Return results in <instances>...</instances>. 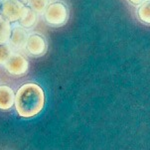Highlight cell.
I'll use <instances>...</instances> for the list:
<instances>
[{"label": "cell", "instance_id": "obj_9", "mask_svg": "<svg viewBox=\"0 0 150 150\" xmlns=\"http://www.w3.org/2000/svg\"><path fill=\"white\" fill-rule=\"evenodd\" d=\"M38 19V14L34 10H32L30 7L27 8L26 13L24 14V16L20 19V21L18 22V24L20 26H22L25 29H30L33 26H35Z\"/></svg>", "mask_w": 150, "mask_h": 150}, {"label": "cell", "instance_id": "obj_10", "mask_svg": "<svg viewBox=\"0 0 150 150\" xmlns=\"http://www.w3.org/2000/svg\"><path fill=\"white\" fill-rule=\"evenodd\" d=\"M137 16L141 22L150 25V0H146L138 7Z\"/></svg>", "mask_w": 150, "mask_h": 150}, {"label": "cell", "instance_id": "obj_15", "mask_svg": "<svg viewBox=\"0 0 150 150\" xmlns=\"http://www.w3.org/2000/svg\"><path fill=\"white\" fill-rule=\"evenodd\" d=\"M2 1H4V0H0V2H2Z\"/></svg>", "mask_w": 150, "mask_h": 150}, {"label": "cell", "instance_id": "obj_1", "mask_svg": "<svg viewBox=\"0 0 150 150\" xmlns=\"http://www.w3.org/2000/svg\"><path fill=\"white\" fill-rule=\"evenodd\" d=\"M14 105L19 116L23 118L34 117L44 108V91L37 83H24L16 91Z\"/></svg>", "mask_w": 150, "mask_h": 150}, {"label": "cell", "instance_id": "obj_13", "mask_svg": "<svg viewBox=\"0 0 150 150\" xmlns=\"http://www.w3.org/2000/svg\"><path fill=\"white\" fill-rule=\"evenodd\" d=\"M128 1L133 5H141L143 2H145L146 0H128Z\"/></svg>", "mask_w": 150, "mask_h": 150}, {"label": "cell", "instance_id": "obj_5", "mask_svg": "<svg viewBox=\"0 0 150 150\" xmlns=\"http://www.w3.org/2000/svg\"><path fill=\"white\" fill-rule=\"evenodd\" d=\"M25 50L29 56L33 58L43 57L48 51V44L46 39L39 34H32L28 37Z\"/></svg>", "mask_w": 150, "mask_h": 150}, {"label": "cell", "instance_id": "obj_11", "mask_svg": "<svg viewBox=\"0 0 150 150\" xmlns=\"http://www.w3.org/2000/svg\"><path fill=\"white\" fill-rule=\"evenodd\" d=\"M26 5L37 14H44L49 6V0H27Z\"/></svg>", "mask_w": 150, "mask_h": 150}, {"label": "cell", "instance_id": "obj_7", "mask_svg": "<svg viewBox=\"0 0 150 150\" xmlns=\"http://www.w3.org/2000/svg\"><path fill=\"white\" fill-rule=\"evenodd\" d=\"M14 91L6 85L0 86V109L9 110L15 105Z\"/></svg>", "mask_w": 150, "mask_h": 150}, {"label": "cell", "instance_id": "obj_8", "mask_svg": "<svg viewBox=\"0 0 150 150\" xmlns=\"http://www.w3.org/2000/svg\"><path fill=\"white\" fill-rule=\"evenodd\" d=\"M12 23L6 20L0 14V45L8 44L11 35Z\"/></svg>", "mask_w": 150, "mask_h": 150}, {"label": "cell", "instance_id": "obj_6", "mask_svg": "<svg viewBox=\"0 0 150 150\" xmlns=\"http://www.w3.org/2000/svg\"><path fill=\"white\" fill-rule=\"evenodd\" d=\"M28 34L25 28L20 26L18 23H13L11 28V35L8 44L11 46L12 49L22 50L26 48L28 41Z\"/></svg>", "mask_w": 150, "mask_h": 150}, {"label": "cell", "instance_id": "obj_14", "mask_svg": "<svg viewBox=\"0 0 150 150\" xmlns=\"http://www.w3.org/2000/svg\"><path fill=\"white\" fill-rule=\"evenodd\" d=\"M0 14H1V2H0Z\"/></svg>", "mask_w": 150, "mask_h": 150}, {"label": "cell", "instance_id": "obj_12", "mask_svg": "<svg viewBox=\"0 0 150 150\" xmlns=\"http://www.w3.org/2000/svg\"><path fill=\"white\" fill-rule=\"evenodd\" d=\"M13 49L9 44L0 45V65H5L13 54Z\"/></svg>", "mask_w": 150, "mask_h": 150}, {"label": "cell", "instance_id": "obj_2", "mask_svg": "<svg viewBox=\"0 0 150 150\" xmlns=\"http://www.w3.org/2000/svg\"><path fill=\"white\" fill-rule=\"evenodd\" d=\"M43 15L48 25L52 27H61L68 22L69 10L63 2L56 1L49 4Z\"/></svg>", "mask_w": 150, "mask_h": 150}, {"label": "cell", "instance_id": "obj_3", "mask_svg": "<svg viewBox=\"0 0 150 150\" xmlns=\"http://www.w3.org/2000/svg\"><path fill=\"white\" fill-rule=\"evenodd\" d=\"M27 8L28 6L22 0H4L1 2V15L13 24L20 21Z\"/></svg>", "mask_w": 150, "mask_h": 150}, {"label": "cell", "instance_id": "obj_4", "mask_svg": "<svg viewBox=\"0 0 150 150\" xmlns=\"http://www.w3.org/2000/svg\"><path fill=\"white\" fill-rule=\"evenodd\" d=\"M6 71L10 75L21 77L27 74L29 70V62L24 56H22L19 53H13L9 60L4 65Z\"/></svg>", "mask_w": 150, "mask_h": 150}]
</instances>
